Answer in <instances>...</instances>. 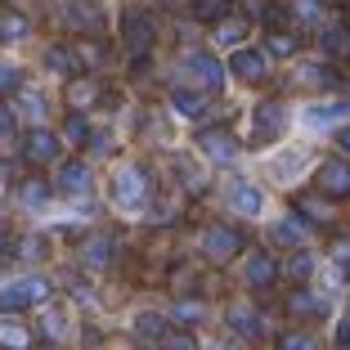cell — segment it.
Masks as SVG:
<instances>
[{"label": "cell", "mask_w": 350, "mask_h": 350, "mask_svg": "<svg viewBox=\"0 0 350 350\" xmlns=\"http://www.w3.org/2000/svg\"><path fill=\"white\" fill-rule=\"evenodd\" d=\"M45 297H50V283L45 278H14V283L0 288V314H14L23 306H41Z\"/></svg>", "instance_id": "1"}, {"label": "cell", "mask_w": 350, "mask_h": 350, "mask_svg": "<svg viewBox=\"0 0 350 350\" xmlns=\"http://www.w3.org/2000/svg\"><path fill=\"white\" fill-rule=\"evenodd\" d=\"M153 36H157V27L144 10H131L122 18V41H126V50L135 54V63H144V54L153 50Z\"/></svg>", "instance_id": "2"}, {"label": "cell", "mask_w": 350, "mask_h": 350, "mask_svg": "<svg viewBox=\"0 0 350 350\" xmlns=\"http://www.w3.org/2000/svg\"><path fill=\"white\" fill-rule=\"evenodd\" d=\"M283 126H288V108H283L278 99L256 103V113H252V139H256V144L278 139V135H283Z\"/></svg>", "instance_id": "3"}, {"label": "cell", "mask_w": 350, "mask_h": 350, "mask_svg": "<svg viewBox=\"0 0 350 350\" xmlns=\"http://www.w3.org/2000/svg\"><path fill=\"white\" fill-rule=\"evenodd\" d=\"M202 252H206V260H234L243 252V234L229 225H211L202 234Z\"/></svg>", "instance_id": "4"}, {"label": "cell", "mask_w": 350, "mask_h": 350, "mask_svg": "<svg viewBox=\"0 0 350 350\" xmlns=\"http://www.w3.org/2000/svg\"><path fill=\"white\" fill-rule=\"evenodd\" d=\"M113 202L126 206V211H135V206L144 202V171L139 166H122L113 175Z\"/></svg>", "instance_id": "5"}, {"label": "cell", "mask_w": 350, "mask_h": 350, "mask_svg": "<svg viewBox=\"0 0 350 350\" xmlns=\"http://www.w3.org/2000/svg\"><path fill=\"white\" fill-rule=\"evenodd\" d=\"M198 148H202L211 162H234L238 157V139L225 131V126H206V131H198Z\"/></svg>", "instance_id": "6"}, {"label": "cell", "mask_w": 350, "mask_h": 350, "mask_svg": "<svg viewBox=\"0 0 350 350\" xmlns=\"http://www.w3.org/2000/svg\"><path fill=\"white\" fill-rule=\"evenodd\" d=\"M185 72H193L198 81L206 85V90H220L225 85V68H220L211 54H202V50H193V54H185Z\"/></svg>", "instance_id": "7"}, {"label": "cell", "mask_w": 350, "mask_h": 350, "mask_svg": "<svg viewBox=\"0 0 350 350\" xmlns=\"http://www.w3.org/2000/svg\"><path fill=\"white\" fill-rule=\"evenodd\" d=\"M63 23L77 27V31H99L103 27V14H99L94 0H68V5H63Z\"/></svg>", "instance_id": "8"}, {"label": "cell", "mask_w": 350, "mask_h": 350, "mask_svg": "<svg viewBox=\"0 0 350 350\" xmlns=\"http://www.w3.org/2000/svg\"><path fill=\"white\" fill-rule=\"evenodd\" d=\"M229 72L243 77V81H265V72H269L265 50H234V59H229Z\"/></svg>", "instance_id": "9"}, {"label": "cell", "mask_w": 350, "mask_h": 350, "mask_svg": "<svg viewBox=\"0 0 350 350\" xmlns=\"http://www.w3.org/2000/svg\"><path fill=\"white\" fill-rule=\"evenodd\" d=\"M319 189L328 198H350V162L332 157V162L319 166Z\"/></svg>", "instance_id": "10"}, {"label": "cell", "mask_w": 350, "mask_h": 350, "mask_svg": "<svg viewBox=\"0 0 350 350\" xmlns=\"http://www.w3.org/2000/svg\"><path fill=\"white\" fill-rule=\"evenodd\" d=\"M59 135L54 131H41V126H36V131L27 135V139H23V153H27V162H54V157H59Z\"/></svg>", "instance_id": "11"}, {"label": "cell", "mask_w": 350, "mask_h": 350, "mask_svg": "<svg viewBox=\"0 0 350 350\" xmlns=\"http://www.w3.org/2000/svg\"><path fill=\"white\" fill-rule=\"evenodd\" d=\"M229 206L234 211H243V216H260V206H265V198H260L256 185H247V180H238L234 189H229Z\"/></svg>", "instance_id": "12"}, {"label": "cell", "mask_w": 350, "mask_h": 350, "mask_svg": "<svg viewBox=\"0 0 350 350\" xmlns=\"http://www.w3.org/2000/svg\"><path fill=\"white\" fill-rule=\"evenodd\" d=\"M269 238H274L278 247H301V243H306V220H301V216H283V220H274Z\"/></svg>", "instance_id": "13"}, {"label": "cell", "mask_w": 350, "mask_h": 350, "mask_svg": "<svg viewBox=\"0 0 350 350\" xmlns=\"http://www.w3.org/2000/svg\"><path fill=\"white\" fill-rule=\"evenodd\" d=\"M274 278H278V265H274V256H269V252L247 256V283H252V288H269Z\"/></svg>", "instance_id": "14"}, {"label": "cell", "mask_w": 350, "mask_h": 350, "mask_svg": "<svg viewBox=\"0 0 350 350\" xmlns=\"http://www.w3.org/2000/svg\"><path fill=\"white\" fill-rule=\"evenodd\" d=\"M59 189H63V193H85V189H90V166H85V162H63Z\"/></svg>", "instance_id": "15"}, {"label": "cell", "mask_w": 350, "mask_h": 350, "mask_svg": "<svg viewBox=\"0 0 350 350\" xmlns=\"http://www.w3.org/2000/svg\"><path fill=\"white\" fill-rule=\"evenodd\" d=\"M81 260H85L90 269H103L108 260H113V238H108V234H94V238H85Z\"/></svg>", "instance_id": "16"}, {"label": "cell", "mask_w": 350, "mask_h": 350, "mask_svg": "<svg viewBox=\"0 0 350 350\" xmlns=\"http://www.w3.org/2000/svg\"><path fill=\"white\" fill-rule=\"evenodd\" d=\"M27 31H31V23L23 18L18 10H0V41H5V45H18Z\"/></svg>", "instance_id": "17"}, {"label": "cell", "mask_w": 350, "mask_h": 350, "mask_svg": "<svg viewBox=\"0 0 350 350\" xmlns=\"http://www.w3.org/2000/svg\"><path fill=\"white\" fill-rule=\"evenodd\" d=\"M288 310H292V314H306V319H323V314H328V306H323L314 292H292Z\"/></svg>", "instance_id": "18"}, {"label": "cell", "mask_w": 350, "mask_h": 350, "mask_svg": "<svg viewBox=\"0 0 350 350\" xmlns=\"http://www.w3.org/2000/svg\"><path fill=\"white\" fill-rule=\"evenodd\" d=\"M229 328H238L243 337H260V314L252 306H229Z\"/></svg>", "instance_id": "19"}, {"label": "cell", "mask_w": 350, "mask_h": 350, "mask_svg": "<svg viewBox=\"0 0 350 350\" xmlns=\"http://www.w3.org/2000/svg\"><path fill=\"white\" fill-rule=\"evenodd\" d=\"M27 328L18 319H0V350H27Z\"/></svg>", "instance_id": "20"}, {"label": "cell", "mask_w": 350, "mask_h": 350, "mask_svg": "<svg viewBox=\"0 0 350 350\" xmlns=\"http://www.w3.org/2000/svg\"><path fill=\"white\" fill-rule=\"evenodd\" d=\"M171 103H175V113H185V117H202L206 113V99L202 94H193V90H171Z\"/></svg>", "instance_id": "21"}, {"label": "cell", "mask_w": 350, "mask_h": 350, "mask_svg": "<svg viewBox=\"0 0 350 350\" xmlns=\"http://www.w3.org/2000/svg\"><path fill=\"white\" fill-rule=\"evenodd\" d=\"M18 202L31 206V211H36V206H45V202H50V185H45V180H23Z\"/></svg>", "instance_id": "22"}, {"label": "cell", "mask_w": 350, "mask_h": 350, "mask_svg": "<svg viewBox=\"0 0 350 350\" xmlns=\"http://www.w3.org/2000/svg\"><path fill=\"white\" fill-rule=\"evenodd\" d=\"M229 5H234V0H193V18L220 23V18H229Z\"/></svg>", "instance_id": "23"}, {"label": "cell", "mask_w": 350, "mask_h": 350, "mask_svg": "<svg viewBox=\"0 0 350 350\" xmlns=\"http://www.w3.org/2000/svg\"><path fill=\"white\" fill-rule=\"evenodd\" d=\"M319 45H323V54H341V59H346L350 54V27H328L319 36Z\"/></svg>", "instance_id": "24"}, {"label": "cell", "mask_w": 350, "mask_h": 350, "mask_svg": "<svg viewBox=\"0 0 350 350\" xmlns=\"http://www.w3.org/2000/svg\"><path fill=\"white\" fill-rule=\"evenodd\" d=\"M265 54H274V59L297 54V36H292V31H269V36H265Z\"/></svg>", "instance_id": "25"}, {"label": "cell", "mask_w": 350, "mask_h": 350, "mask_svg": "<svg viewBox=\"0 0 350 350\" xmlns=\"http://www.w3.org/2000/svg\"><path fill=\"white\" fill-rule=\"evenodd\" d=\"M243 36H247V23H243V18H220L216 23V41L220 45H238Z\"/></svg>", "instance_id": "26"}, {"label": "cell", "mask_w": 350, "mask_h": 350, "mask_svg": "<svg viewBox=\"0 0 350 350\" xmlns=\"http://www.w3.org/2000/svg\"><path fill=\"white\" fill-rule=\"evenodd\" d=\"M301 216L314 220V225H328V220H332V206L319 202V198H301Z\"/></svg>", "instance_id": "27"}, {"label": "cell", "mask_w": 350, "mask_h": 350, "mask_svg": "<svg viewBox=\"0 0 350 350\" xmlns=\"http://www.w3.org/2000/svg\"><path fill=\"white\" fill-rule=\"evenodd\" d=\"M63 139H68V144H85V139H90V122H85L81 113H72L68 126H63Z\"/></svg>", "instance_id": "28"}, {"label": "cell", "mask_w": 350, "mask_h": 350, "mask_svg": "<svg viewBox=\"0 0 350 350\" xmlns=\"http://www.w3.org/2000/svg\"><path fill=\"white\" fill-rule=\"evenodd\" d=\"M45 63H50L54 72H72V68H77V54H72V50H63V45H54V50L45 54Z\"/></svg>", "instance_id": "29"}, {"label": "cell", "mask_w": 350, "mask_h": 350, "mask_svg": "<svg viewBox=\"0 0 350 350\" xmlns=\"http://www.w3.org/2000/svg\"><path fill=\"white\" fill-rule=\"evenodd\" d=\"M68 103H72V108L94 103V81H72V85H68Z\"/></svg>", "instance_id": "30"}, {"label": "cell", "mask_w": 350, "mask_h": 350, "mask_svg": "<svg viewBox=\"0 0 350 350\" xmlns=\"http://www.w3.org/2000/svg\"><path fill=\"white\" fill-rule=\"evenodd\" d=\"M288 274L292 278H310L314 274V256H310V252H297V256L288 260Z\"/></svg>", "instance_id": "31"}, {"label": "cell", "mask_w": 350, "mask_h": 350, "mask_svg": "<svg viewBox=\"0 0 350 350\" xmlns=\"http://www.w3.org/2000/svg\"><path fill=\"white\" fill-rule=\"evenodd\" d=\"M135 332H139V337H157L162 341V319H157V314H139V319H135Z\"/></svg>", "instance_id": "32"}, {"label": "cell", "mask_w": 350, "mask_h": 350, "mask_svg": "<svg viewBox=\"0 0 350 350\" xmlns=\"http://www.w3.org/2000/svg\"><path fill=\"white\" fill-rule=\"evenodd\" d=\"M41 328L50 332V337H63V332H68V319H63L59 310H45V319H41Z\"/></svg>", "instance_id": "33"}, {"label": "cell", "mask_w": 350, "mask_h": 350, "mask_svg": "<svg viewBox=\"0 0 350 350\" xmlns=\"http://www.w3.org/2000/svg\"><path fill=\"white\" fill-rule=\"evenodd\" d=\"M18 68L14 63H0V94H10V90H18Z\"/></svg>", "instance_id": "34"}, {"label": "cell", "mask_w": 350, "mask_h": 350, "mask_svg": "<svg viewBox=\"0 0 350 350\" xmlns=\"http://www.w3.org/2000/svg\"><path fill=\"white\" fill-rule=\"evenodd\" d=\"M162 350H193L189 332H162Z\"/></svg>", "instance_id": "35"}, {"label": "cell", "mask_w": 350, "mask_h": 350, "mask_svg": "<svg viewBox=\"0 0 350 350\" xmlns=\"http://www.w3.org/2000/svg\"><path fill=\"white\" fill-rule=\"evenodd\" d=\"M278 350H319V346H314L306 332H288V337L278 341Z\"/></svg>", "instance_id": "36"}, {"label": "cell", "mask_w": 350, "mask_h": 350, "mask_svg": "<svg viewBox=\"0 0 350 350\" xmlns=\"http://www.w3.org/2000/svg\"><path fill=\"white\" fill-rule=\"evenodd\" d=\"M332 260H337V269H341V274H350V238L332 243Z\"/></svg>", "instance_id": "37"}, {"label": "cell", "mask_w": 350, "mask_h": 350, "mask_svg": "<svg viewBox=\"0 0 350 350\" xmlns=\"http://www.w3.org/2000/svg\"><path fill=\"white\" fill-rule=\"evenodd\" d=\"M175 319H180V323L202 319V306H198V301H180V306H175Z\"/></svg>", "instance_id": "38"}, {"label": "cell", "mask_w": 350, "mask_h": 350, "mask_svg": "<svg viewBox=\"0 0 350 350\" xmlns=\"http://www.w3.org/2000/svg\"><path fill=\"white\" fill-rule=\"evenodd\" d=\"M0 135H14V108L0 103Z\"/></svg>", "instance_id": "39"}, {"label": "cell", "mask_w": 350, "mask_h": 350, "mask_svg": "<svg viewBox=\"0 0 350 350\" xmlns=\"http://www.w3.org/2000/svg\"><path fill=\"white\" fill-rule=\"evenodd\" d=\"M337 341H341V350H350V314L341 319V328H337Z\"/></svg>", "instance_id": "40"}, {"label": "cell", "mask_w": 350, "mask_h": 350, "mask_svg": "<svg viewBox=\"0 0 350 350\" xmlns=\"http://www.w3.org/2000/svg\"><path fill=\"white\" fill-rule=\"evenodd\" d=\"M99 59H103L99 45H85V50H81V63H99Z\"/></svg>", "instance_id": "41"}, {"label": "cell", "mask_w": 350, "mask_h": 350, "mask_svg": "<svg viewBox=\"0 0 350 350\" xmlns=\"http://www.w3.org/2000/svg\"><path fill=\"white\" fill-rule=\"evenodd\" d=\"M23 103H27V108H31V113H36V117L45 113V99H36V94H23Z\"/></svg>", "instance_id": "42"}, {"label": "cell", "mask_w": 350, "mask_h": 350, "mask_svg": "<svg viewBox=\"0 0 350 350\" xmlns=\"http://www.w3.org/2000/svg\"><path fill=\"white\" fill-rule=\"evenodd\" d=\"M337 148H341V153H350V126H341V131H337Z\"/></svg>", "instance_id": "43"}, {"label": "cell", "mask_w": 350, "mask_h": 350, "mask_svg": "<svg viewBox=\"0 0 350 350\" xmlns=\"http://www.w3.org/2000/svg\"><path fill=\"white\" fill-rule=\"evenodd\" d=\"M5 243H10V234H5V225H0V256H5Z\"/></svg>", "instance_id": "44"}]
</instances>
